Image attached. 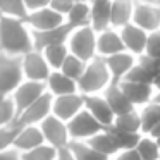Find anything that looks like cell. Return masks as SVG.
<instances>
[{
  "mask_svg": "<svg viewBox=\"0 0 160 160\" xmlns=\"http://www.w3.org/2000/svg\"><path fill=\"white\" fill-rule=\"evenodd\" d=\"M42 132L45 136V143L55 146V148H64L69 145L71 136H69V129H67V122L59 119L57 115L50 114L48 117H45L40 122Z\"/></svg>",
  "mask_w": 160,
  "mask_h": 160,
  "instance_id": "8",
  "label": "cell"
},
{
  "mask_svg": "<svg viewBox=\"0 0 160 160\" xmlns=\"http://www.w3.org/2000/svg\"><path fill=\"white\" fill-rule=\"evenodd\" d=\"M16 117H18V110H16L12 97H2L0 98V128L12 124Z\"/></svg>",
  "mask_w": 160,
  "mask_h": 160,
  "instance_id": "36",
  "label": "cell"
},
{
  "mask_svg": "<svg viewBox=\"0 0 160 160\" xmlns=\"http://www.w3.org/2000/svg\"><path fill=\"white\" fill-rule=\"evenodd\" d=\"M24 22L29 26L31 31H47V29H52V28L64 24L66 22V16L57 12L55 9H52L48 5V7L28 12Z\"/></svg>",
  "mask_w": 160,
  "mask_h": 160,
  "instance_id": "9",
  "label": "cell"
},
{
  "mask_svg": "<svg viewBox=\"0 0 160 160\" xmlns=\"http://www.w3.org/2000/svg\"><path fill=\"white\" fill-rule=\"evenodd\" d=\"M119 84H121V88L124 90V93L128 95V98L136 108L150 103L155 97V88L150 83H134V81L121 79Z\"/></svg>",
  "mask_w": 160,
  "mask_h": 160,
  "instance_id": "17",
  "label": "cell"
},
{
  "mask_svg": "<svg viewBox=\"0 0 160 160\" xmlns=\"http://www.w3.org/2000/svg\"><path fill=\"white\" fill-rule=\"evenodd\" d=\"M108 131L112 132L115 143L121 150H128V148H136L139 138H141V132H129V131H121V129H115V128H108Z\"/></svg>",
  "mask_w": 160,
  "mask_h": 160,
  "instance_id": "33",
  "label": "cell"
},
{
  "mask_svg": "<svg viewBox=\"0 0 160 160\" xmlns=\"http://www.w3.org/2000/svg\"><path fill=\"white\" fill-rule=\"evenodd\" d=\"M152 84H153V88H155V93H160V74L153 79Z\"/></svg>",
  "mask_w": 160,
  "mask_h": 160,
  "instance_id": "45",
  "label": "cell"
},
{
  "mask_svg": "<svg viewBox=\"0 0 160 160\" xmlns=\"http://www.w3.org/2000/svg\"><path fill=\"white\" fill-rule=\"evenodd\" d=\"M126 47L121 38V33L115 28H107L103 31H98L97 35V55L100 57H108L114 53L124 52Z\"/></svg>",
  "mask_w": 160,
  "mask_h": 160,
  "instance_id": "16",
  "label": "cell"
},
{
  "mask_svg": "<svg viewBox=\"0 0 160 160\" xmlns=\"http://www.w3.org/2000/svg\"><path fill=\"white\" fill-rule=\"evenodd\" d=\"M97 35L98 33L91 24L74 28L67 40V48L71 53L83 59L84 62H90L91 59L97 57Z\"/></svg>",
  "mask_w": 160,
  "mask_h": 160,
  "instance_id": "4",
  "label": "cell"
},
{
  "mask_svg": "<svg viewBox=\"0 0 160 160\" xmlns=\"http://www.w3.org/2000/svg\"><path fill=\"white\" fill-rule=\"evenodd\" d=\"M121 33V38L124 42V47L128 52H131L132 55H141L145 53L146 48V40H148V31H145L143 28L136 26L134 22H129V24L122 26L119 29Z\"/></svg>",
  "mask_w": 160,
  "mask_h": 160,
  "instance_id": "15",
  "label": "cell"
},
{
  "mask_svg": "<svg viewBox=\"0 0 160 160\" xmlns=\"http://www.w3.org/2000/svg\"><path fill=\"white\" fill-rule=\"evenodd\" d=\"M110 160H143L136 148H128V150H119Z\"/></svg>",
  "mask_w": 160,
  "mask_h": 160,
  "instance_id": "40",
  "label": "cell"
},
{
  "mask_svg": "<svg viewBox=\"0 0 160 160\" xmlns=\"http://www.w3.org/2000/svg\"><path fill=\"white\" fill-rule=\"evenodd\" d=\"M158 160H160V158H158Z\"/></svg>",
  "mask_w": 160,
  "mask_h": 160,
  "instance_id": "49",
  "label": "cell"
},
{
  "mask_svg": "<svg viewBox=\"0 0 160 160\" xmlns=\"http://www.w3.org/2000/svg\"><path fill=\"white\" fill-rule=\"evenodd\" d=\"M74 2H76V0H50V7L55 9V11L60 12V14L67 16V12L71 11V7L74 5Z\"/></svg>",
  "mask_w": 160,
  "mask_h": 160,
  "instance_id": "39",
  "label": "cell"
},
{
  "mask_svg": "<svg viewBox=\"0 0 160 160\" xmlns=\"http://www.w3.org/2000/svg\"><path fill=\"white\" fill-rule=\"evenodd\" d=\"M84 108H86L102 126H105V128L112 126V122H114V119H115L114 110L110 108L108 102L105 100V97L102 93L84 95Z\"/></svg>",
  "mask_w": 160,
  "mask_h": 160,
  "instance_id": "13",
  "label": "cell"
},
{
  "mask_svg": "<svg viewBox=\"0 0 160 160\" xmlns=\"http://www.w3.org/2000/svg\"><path fill=\"white\" fill-rule=\"evenodd\" d=\"M112 83V74L107 67L103 57L97 55L86 62L84 72L78 79V90L83 95H93V93H103V90Z\"/></svg>",
  "mask_w": 160,
  "mask_h": 160,
  "instance_id": "2",
  "label": "cell"
},
{
  "mask_svg": "<svg viewBox=\"0 0 160 160\" xmlns=\"http://www.w3.org/2000/svg\"><path fill=\"white\" fill-rule=\"evenodd\" d=\"M136 152L143 160H158L160 158V146L155 138L150 134H143L136 145Z\"/></svg>",
  "mask_w": 160,
  "mask_h": 160,
  "instance_id": "30",
  "label": "cell"
},
{
  "mask_svg": "<svg viewBox=\"0 0 160 160\" xmlns=\"http://www.w3.org/2000/svg\"><path fill=\"white\" fill-rule=\"evenodd\" d=\"M91 7V21L90 24L93 26L95 31H103L110 28V9L112 0H90Z\"/></svg>",
  "mask_w": 160,
  "mask_h": 160,
  "instance_id": "23",
  "label": "cell"
},
{
  "mask_svg": "<svg viewBox=\"0 0 160 160\" xmlns=\"http://www.w3.org/2000/svg\"><path fill=\"white\" fill-rule=\"evenodd\" d=\"M66 21L69 22L72 28H81V26H88L91 21V7L90 2L84 0H76L71 11L67 12Z\"/></svg>",
  "mask_w": 160,
  "mask_h": 160,
  "instance_id": "25",
  "label": "cell"
},
{
  "mask_svg": "<svg viewBox=\"0 0 160 160\" xmlns=\"http://www.w3.org/2000/svg\"><path fill=\"white\" fill-rule=\"evenodd\" d=\"M52 102L53 95L45 91L38 100H35L29 107H26L22 112H19L16 121L12 124H16L18 128L22 126H31V124H40L45 117H48L52 114Z\"/></svg>",
  "mask_w": 160,
  "mask_h": 160,
  "instance_id": "5",
  "label": "cell"
},
{
  "mask_svg": "<svg viewBox=\"0 0 160 160\" xmlns=\"http://www.w3.org/2000/svg\"><path fill=\"white\" fill-rule=\"evenodd\" d=\"M21 64H22V74H24V79H31V81H42L47 83L50 72H52V67L48 66L43 52L33 48L31 52L21 55Z\"/></svg>",
  "mask_w": 160,
  "mask_h": 160,
  "instance_id": "7",
  "label": "cell"
},
{
  "mask_svg": "<svg viewBox=\"0 0 160 160\" xmlns=\"http://www.w3.org/2000/svg\"><path fill=\"white\" fill-rule=\"evenodd\" d=\"M139 117H141V134H150L153 128L160 122V103L158 102H150L138 108Z\"/></svg>",
  "mask_w": 160,
  "mask_h": 160,
  "instance_id": "27",
  "label": "cell"
},
{
  "mask_svg": "<svg viewBox=\"0 0 160 160\" xmlns=\"http://www.w3.org/2000/svg\"><path fill=\"white\" fill-rule=\"evenodd\" d=\"M67 129H69L71 139L86 141V139H90L97 132H100L102 129H105V126H102L86 108H83L71 121H67Z\"/></svg>",
  "mask_w": 160,
  "mask_h": 160,
  "instance_id": "6",
  "label": "cell"
},
{
  "mask_svg": "<svg viewBox=\"0 0 160 160\" xmlns=\"http://www.w3.org/2000/svg\"><path fill=\"white\" fill-rule=\"evenodd\" d=\"M47 91L52 93L53 97H60V95H69V93H76L78 90V81L72 78L66 76L60 69L52 71L47 79Z\"/></svg>",
  "mask_w": 160,
  "mask_h": 160,
  "instance_id": "21",
  "label": "cell"
},
{
  "mask_svg": "<svg viewBox=\"0 0 160 160\" xmlns=\"http://www.w3.org/2000/svg\"><path fill=\"white\" fill-rule=\"evenodd\" d=\"M21 81H24L21 57L0 52V98L11 97Z\"/></svg>",
  "mask_w": 160,
  "mask_h": 160,
  "instance_id": "3",
  "label": "cell"
},
{
  "mask_svg": "<svg viewBox=\"0 0 160 160\" xmlns=\"http://www.w3.org/2000/svg\"><path fill=\"white\" fill-rule=\"evenodd\" d=\"M55 160H76V158H74V155L71 153V150L67 148V146H64V148H59V153H57Z\"/></svg>",
  "mask_w": 160,
  "mask_h": 160,
  "instance_id": "43",
  "label": "cell"
},
{
  "mask_svg": "<svg viewBox=\"0 0 160 160\" xmlns=\"http://www.w3.org/2000/svg\"><path fill=\"white\" fill-rule=\"evenodd\" d=\"M72 29L74 28L66 21L64 24L57 26V28H52V29H47V31H31L35 50H40V52H42L45 47L53 45V43H67Z\"/></svg>",
  "mask_w": 160,
  "mask_h": 160,
  "instance_id": "12",
  "label": "cell"
},
{
  "mask_svg": "<svg viewBox=\"0 0 160 160\" xmlns=\"http://www.w3.org/2000/svg\"><path fill=\"white\" fill-rule=\"evenodd\" d=\"M126 81H134V83H153V79H155V76L152 74V71L148 69L146 66H143V64H139L138 60H136V64L131 67V69L128 71V74L124 76Z\"/></svg>",
  "mask_w": 160,
  "mask_h": 160,
  "instance_id": "35",
  "label": "cell"
},
{
  "mask_svg": "<svg viewBox=\"0 0 160 160\" xmlns=\"http://www.w3.org/2000/svg\"><path fill=\"white\" fill-rule=\"evenodd\" d=\"M45 91H47V83H42V81H31V79L21 81V84H19V86L14 90V93L11 95L12 100H14L18 114L22 112L26 107H29L35 100H38Z\"/></svg>",
  "mask_w": 160,
  "mask_h": 160,
  "instance_id": "10",
  "label": "cell"
},
{
  "mask_svg": "<svg viewBox=\"0 0 160 160\" xmlns=\"http://www.w3.org/2000/svg\"><path fill=\"white\" fill-rule=\"evenodd\" d=\"M83 108H84V95L79 93V91L53 97V102H52V114L66 122L71 121Z\"/></svg>",
  "mask_w": 160,
  "mask_h": 160,
  "instance_id": "11",
  "label": "cell"
},
{
  "mask_svg": "<svg viewBox=\"0 0 160 160\" xmlns=\"http://www.w3.org/2000/svg\"><path fill=\"white\" fill-rule=\"evenodd\" d=\"M103 59H105V62H107V67H108V71H110V74H112V81H114V83H119L121 79H124L128 71L136 64L138 57L132 55L128 50H124V52L114 53V55L103 57Z\"/></svg>",
  "mask_w": 160,
  "mask_h": 160,
  "instance_id": "19",
  "label": "cell"
},
{
  "mask_svg": "<svg viewBox=\"0 0 160 160\" xmlns=\"http://www.w3.org/2000/svg\"><path fill=\"white\" fill-rule=\"evenodd\" d=\"M43 55H45L48 66L52 67V71H57L62 67L66 57L69 55V48H67V43H53V45H48L42 50Z\"/></svg>",
  "mask_w": 160,
  "mask_h": 160,
  "instance_id": "29",
  "label": "cell"
},
{
  "mask_svg": "<svg viewBox=\"0 0 160 160\" xmlns=\"http://www.w3.org/2000/svg\"><path fill=\"white\" fill-rule=\"evenodd\" d=\"M145 53L150 55V57H160V29L148 33Z\"/></svg>",
  "mask_w": 160,
  "mask_h": 160,
  "instance_id": "38",
  "label": "cell"
},
{
  "mask_svg": "<svg viewBox=\"0 0 160 160\" xmlns=\"http://www.w3.org/2000/svg\"><path fill=\"white\" fill-rule=\"evenodd\" d=\"M136 0H112L110 9V26L115 29H121L122 26L129 24L132 21Z\"/></svg>",
  "mask_w": 160,
  "mask_h": 160,
  "instance_id": "22",
  "label": "cell"
},
{
  "mask_svg": "<svg viewBox=\"0 0 160 160\" xmlns=\"http://www.w3.org/2000/svg\"><path fill=\"white\" fill-rule=\"evenodd\" d=\"M43 143H45V136L42 132L40 124H31L19 128L12 148H16L18 152H28V150H33L36 146L43 145Z\"/></svg>",
  "mask_w": 160,
  "mask_h": 160,
  "instance_id": "18",
  "label": "cell"
},
{
  "mask_svg": "<svg viewBox=\"0 0 160 160\" xmlns=\"http://www.w3.org/2000/svg\"><path fill=\"white\" fill-rule=\"evenodd\" d=\"M150 136H152V138H155V139H157V138H160V122L152 129V131H150Z\"/></svg>",
  "mask_w": 160,
  "mask_h": 160,
  "instance_id": "44",
  "label": "cell"
},
{
  "mask_svg": "<svg viewBox=\"0 0 160 160\" xmlns=\"http://www.w3.org/2000/svg\"><path fill=\"white\" fill-rule=\"evenodd\" d=\"M18 131H19V128L16 124H7V126L0 128V152L12 148Z\"/></svg>",
  "mask_w": 160,
  "mask_h": 160,
  "instance_id": "37",
  "label": "cell"
},
{
  "mask_svg": "<svg viewBox=\"0 0 160 160\" xmlns=\"http://www.w3.org/2000/svg\"><path fill=\"white\" fill-rule=\"evenodd\" d=\"M24 4H26L28 12H31V11H38V9L48 7L50 0H24Z\"/></svg>",
  "mask_w": 160,
  "mask_h": 160,
  "instance_id": "41",
  "label": "cell"
},
{
  "mask_svg": "<svg viewBox=\"0 0 160 160\" xmlns=\"http://www.w3.org/2000/svg\"><path fill=\"white\" fill-rule=\"evenodd\" d=\"M33 48V33L24 21L0 16V52L21 57Z\"/></svg>",
  "mask_w": 160,
  "mask_h": 160,
  "instance_id": "1",
  "label": "cell"
},
{
  "mask_svg": "<svg viewBox=\"0 0 160 160\" xmlns=\"http://www.w3.org/2000/svg\"><path fill=\"white\" fill-rule=\"evenodd\" d=\"M102 95H103L105 100L108 102V105H110V108L114 110L115 115L124 114V112H129V110H134L136 108L134 105L131 103V100L128 98V95L124 93V90L121 88L119 83H114V81H112V83L103 90Z\"/></svg>",
  "mask_w": 160,
  "mask_h": 160,
  "instance_id": "20",
  "label": "cell"
},
{
  "mask_svg": "<svg viewBox=\"0 0 160 160\" xmlns=\"http://www.w3.org/2000/svg\"><path fill=\"white\" fill-rule=\"evenodd\" d=\"M157 143H158V146H160V138H157Z\"/></svg>",
  "mask_w": 160,
  "mask_h": 160,
  "instance_id": "48",
  "label": "cell"
},
{
  "mask_svg": "<svg viewBox=\"0 0 160 160\" xmlns=\"http://www.w3.org/2000/svg\"><path fill=\"white\" fill-rule=\"evenodd\" d=\"M0 16L18 18L24 21L26 16H28L24 0H0Z\"/></svg>",
  "mask_w": 160,
  "mask_h": 160,
  "instance_id": "32",
  "label": "cell"
},
{
  "mask_svg": "<svg viewBox=\"0 0 160 160\" xmlns=\"http://www.w3.org/2000/svg\"><path fill=\"white\" fill-rule=\"evenodd\" d=\"M84 67H86V62H84L83 59H79V57H76L74 53L69 52V55L66 57V60H64L62 67H60V71H62L66 76L72 78V79H79L81 74L84 72Z\"/></svg>",
  "mask_w": 160,
  "mask_h": 160,
  "instance_id": "34",
  "label": "cell"
},
{
  "mask_svg": "<svg viewBox=\"0 0 160 160\" xmlns=\"http://www.w3.org/2000/svg\"><path fill=\"white\" fill-rule=\"evenodd\" d=\"M153 102H158V103H160V93H155V97H153Z\"/></svg>",
  "mask_w": 160,
  "mask_h": 160,
  "instance_id": "47",
  "label": "cell"
},
{
  "mask_svg": "<svg viewBox=\"0 0 160 160\" xmlns=\"http://www.w3.org/2000/svg\"><path fill=\"white\" fill-rule=\"evenodd\" d=\"M67 148L71 150V153L74 155L76 160H110V157L100 153L98 150H95L88 141H78V139H71Z\"/></svg>",
  "mask_w": 160,
  "mask_h": 160,
  "instance_id": "26",
  "label": "cell"
},
{
  "mask_svg": "<svg viewBox=\"0 0 160 160\" xmlns=\"http://www.w3.org/2000/svg\"><path fill=\"white\" fill-rule=\"evenodd\" d=\"M136 26L143 28L145 31H157L160 29V7L152 4H143L136 2L134 12H132V21Z\"/></svg>",
  "mask_w": 160,
  "mask_h": 160,
  "instance_id": "14",
  "label": "cell"
},
{
  "mask_svg": "<svg viewBox=\"0 0 160 160\" xmlns=\"http://www.w3.org/2000/svg\"><path fill=\"white\" fill-rule=\"evenodd\" d=\"M57 153H59V148L48 145V143H43L33 150L21 152V160H55Z\"/></svg>",
  "mask_w": 160,
  "mask_h": 160,
  "instance_id": "31",
  "label": "cell"
},
{
  "mask_svg": "<svg viewBox=\"0 0 160 160\" xmlns=\"http://www.w3.org/2000/svg\"><path fill=\"white\" fill-rule=\"evenodd\" d=\"M136 2H143V4H152V5H158V7H160V0H136Z\"/></svg>",
  "mask_w": 160,
  "mask_h": 160,
  "instance_id": "46",
  "label": "cell"
},
{
  "mask_svg": "<svg viewBox=\"0 0 160 160\" xmlns=\"http://www.w3.org/2000/svg\"><path fill=\"white\" fill-rule=\"evenodd\" d=\"M0 160H21V152H18L16 148H9L0 152Z\"/></svg>",
  "mask_w": 160,
  "mask_h": 160,
  "instance_id": "42",
  "label": "cell"
},
{
  "mask_svg": "<svg viewBox=\"0 0 160 160\" xmlns=\"http://www.w3.org/2000/svg\"><path fill=\"white\" fill-rule=\"evenodd\" d=\"M88 143H90L91 146H93L95 150H98L100 153H103V155H107V157H114L115 153L119 152V146H117V143H115V139H114V136H112V132L108 131V128H105V129H102L100 132H97L95 136H91L90 139H86Z\"/></svg>",
  "mask_w": 160,
  "mask_h": 160,
  "instance_id": "24",
  "label": "cell"
},
{
  "mask_svg": "<svg viewBox=\"0 0 160 160\" xmlns=\"http://www.w3.org/2000/svg\"><path fill=\"white\" fill-rule=\"evenodd\" d=\"M112 128L121 129V131H129V132H141V117H139L138 108L115 115L114 122H112Z\"/></svg>",
  "mask_w": 160,
  "mask_h": 160,
  "instance_id": "28",
  "label": "cell"
}]
</instances>
